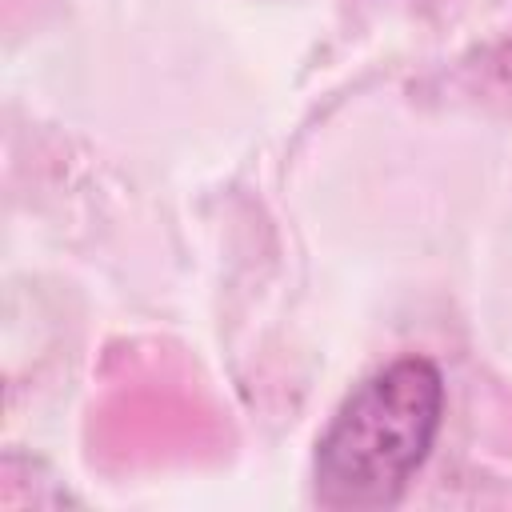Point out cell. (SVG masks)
Wrapping results in <instances>:
<instances>
[{"instance_id":"1","label":"cell","mask_w":512,"mask_h":512,"mask_svg":"<svg viewBox=\"0 0 512 512\" xmlns=\"http://www.w3.org/2000/svg\"><path fill=\"white\" fill-rule=\"evenodd\" d=\"M444 420V376L428 356H400L368 376L316 448V496L328 508L396 504L428 460Z\"/></svg>"}]
</instances>
